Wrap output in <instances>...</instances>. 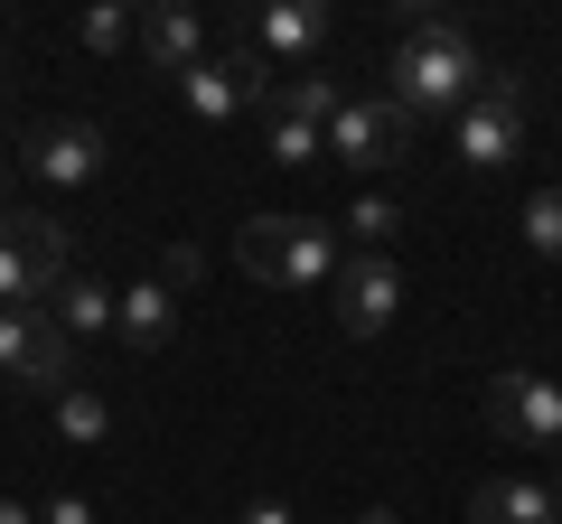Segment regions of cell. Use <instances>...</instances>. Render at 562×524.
Returning <instances> with one entry per match:
<instances>
[{
    "instance_id": "13",
    "label": "cell",
    "mask_w": 562,
    "mask_h": 524,
    "mask_svg": "<svg viewBox=\"0 0 562 524\" xmlns=\"http://www.w3.org/2000/svg\"><path fill=\"white\" fill-rule=\"evenodd\" d=\"M47 319H57L76 346H85V338H103V328H113V282H94V272L76 262V272L57 282V300H47Z\"/></svg>"
},
{
    "instance_id": "20",
    "label": "cell",
    "mask_w": 562,
    "mask_h": 524,
    "mask_svg": "<svg viewBox=\"0 0 562 524\" xmlns=\"http://www.w3.org/2000/svg\"><path fill=\"white\" fill-rule=\"evenodd\" d=\"M38 524H103V515H94L85 497H47V505H38Z\"/></svg>"
},
{
    "instance_id": "12",
    "label": "cell",
    "mask_w": 562,
    "mask_h": 524,
    "mask_svg": "<svg viewBox=\"0 0 562 524\" xmlns=\"http://www.w3.org/2000/svg\"><path fill=\"white\" fill-rule=\"evenodd\" d=\"M469 524H562V505L535 478H479L469 487Z\"/></svg>"
},
{
    "instance_id": "10",
    "label": "cell",
    "mask_w": 562,
    "mask_h": 524,
    "mask_svg": "<svg viewBox=\"0 0 562 524\" xmlns=\"http://www.w3.org/2000/svg\"><path fill=\"white\" fill-rule=\"evenodd\" d=\"M140 57H150V76H169V84H179L188 66L206 57V20H198V10H179V0L140 10Z\"/></svg>"
},
{
    "instance_id": "8",
    "label": "cell",
    "mask_w": 562,
    "mask_h": 524,
    "mask_svg": "<svg viewBox=\"0 0 562 524\" xmlns=\"http://www.w3.org/2000/svg\"><path fill=\"white\" fill-rule=\"evenodd\" d=\"M244 47H254L262 66H310L328 47V10L319 0H262L254 20H244Z\"/></svg>"
},
{
    "instance_id": "21",
    "label": "cell",
    "mask_w": 562,
    "mask_h": 524,
    "mask_svg": "<svg viewBox=\"0 0 562 524\" xmlns=\"http://www.w3.org/2000/svg\"><path fill=\"white\" fill-rule=\"evenodd\" d=\"M235 524H291V505H281V497H254V505H244Z\"/></svg>"
},
{
    "instance_id": "5",
    "label": "cell",
    "mask_w": 562,
    "mask_h": 524,
    "mask_svg": "<svg viewBox=\"0 0 562 524\" xmlns=\"http://www.w3.org/2000/svg\"><path fill=\"white\" fill-rule=\"evenodd\" d=\"M319 141H328V160H347L357 179H375V169H403V160H413L422 132H413V122H403L384 94H347V113L328 122Z\"/></svg>"
},
{
    "instance_id": "18",
    "label": "cell",
    "mask_w": 562,
    "mask_h": 524,
    "mask_svg": "<svg viewBox=\"0 0 562 524\" xmlns=\"http://www.w3.org/2000/svg\"><path fill=\"white\" fill-rule=\"evenodd\" d=\"M525 243H535L543 262H562V187H535V197H525Z\"/></svg>"
},
{
    "instance_id": "23",
    "label": "cell",
    "mask_w": 562,
    "mask_h": 524,
    "mask_svg": "<svg viewBox=\"0 0 562 524\" xmlns=\"http://www.w3.org/2000/svg\"><path fill=\"white\" fill-rule=\"evenodd\" d=\"M357 524H403V515H394V505H366V515H357Z\"/></svg>"
},
{
    "instance_id": "19",
    "label": "cell",
    "mask_w": 562,
    "mask_h": 524,
    "mask_svg": "<svg viewBox=\"0 0 562 524\" xmlns=\"http://www.w3.org/2000/svg\"><path fill=\"white\" fill-rule=\"evenodd\" d=\"M262 150H272L281 169H310V160H328V141L310 132V122H262Z\"/></svg>"
},
{
    "instance_id": "2",
    "label": "cell",
    "mask_w": 562,
    "mask_h": 524,
    "mask_svg": "<svg viewBox=\"0 0 562 524\" xmlns=\"http://www.w3.org/2000/svg\"><path fill=\"white\" fill-rule=\"evenodd\" d=\"M338 225L328 216H254L235 235V262L254 272V282H272V291H319V282H338Z\"/></svg>"
},
{
    "instance_id": "11",
    "label": "cell",
    "mask_w": 562,
    "mask_h": 524,
    "mask_svg": "<svg viewBox=\"0 0 562 524\" xmlns=\"http://www.w3.org/2000/svg\"><path fill=\"white\" fill-rule=\"evenodd\" d=\"M113 338L140 346V356H150V346H169V338H179V291H169V282H132V291H113Z\"/></svg>"
},
{
    "instance_id": "17",
    "label": "cell",
    "mask_w": 562,
    "mask_h": 524,
    "mask_svg": "<svg viewBox=\"0 0 562 524\" xmlns=\"http://www.w3.org/2000/svg\"><path fill=\"white\" fill-rule=\"evenodd\" d=\"M85 47H94V57H122V47H140V10H122V0L85 10Z\"/></svg>"
},
{
    "instance_id": "6",
    "label": "cell",
    "mask_w": 562,
    "mask_h": 524,
    "mask_svg": "<svg viewBox=\"0 0 562 524\" xmlns=\"http://www.w3.org/2000/svg\"><path fill=\"white\" fill-rule=\"evenodd\" d=\"M487 431L506 449H562V384L535 375V365H506L487 384Z\"/></svg>"
},
{
    "instance_id": "24",
    "label": "cell",
    "mask_w": 562,
    "mask_h": 524,
    "mask_svg": "<svg viewBox=\"0 0 562 524\" xmlns=\"http://www.w3.org/2000/svg\"><path fill=\"white\" fill-rule=\"evenodd\" d=\"M553 505H562V449H553Z\"/></svg>"
},
{
    "instance_id": "22",
    "label": "cell",
    "mask_w": 562,
    "mask_h": 524,
    "mask_svg": "<svg viewBox=\"0 0 562 524\" xmlns=\"http://www.w3.org/2000/svg\"><path fill=\"white\" fill-rule=\"evenodd\" d=\"M0 524H38V505H20V497H0Z\"/></svg>"
},
{
    "instance_id": "4",
    "label": "cell",
    "mask_w": 562,
    "mask_h": 524,
    "mask_svg": "<svg viewBox=\"0 0 562 524\" xmlns=\"http://www.w3.org/2000/svg\"><path fill=\"white\" fill-rule=\"evenodd\" d=\"M0 384H20V394H47L57 403L76 375V338H66L47 309H0Z\"/></svg>"
},
{
    "instance_id": "14",
    "label": "cell",
    "mask_w": 562,
    "mask_h": 524,
    "mask_svg": "<svg viewBox=\"0 0 562 524\" xmlns=\"http://www.w3.org/2000/svg\"><path fill=\"white\" fill-rule=\"evenodd\" d=\"M338 113H347V84L338 76H281L272 103H262V122H310V132H328Z\"/></svg>"
},
{
    "instance_id": "7",
    "label": "cell",
    "mask_w": 562,
    "mask_h": 524,
    "mask_svg": "<svg viewBox=\"0 0 562 524\" xmlns=\"http://www.w3.org/2000/svg\"><path fill=\"white\" fill-rule=\"evenodd\" d=\"M394 309H403V272H394V253H357L338 272V338H384L394 328Z\"/></svg>"
},
{
    "instance_id": "16",
    "label": "cell",
    "mask_w": 562,
    "mask_h": 524,
    "mask_svg": "<svg viewBox=\"0 0 562 524\" xmlns=\"http://www.w3.org/2000/svg\"><path fill=\"white\" fill-rule=\"evenodd\" d=\"M394 235H403V206L394 197H357V206H347V225H338V243H357V253H384Z\"/></svg>"
},
{
    "instance_id": "3",
    "label": "cell",
    "mask_w": 562,
    "mask_h": 524,
    "mask_svg": "<svg viewBox=\"0 0 562 524\" xmlns=\"http://www.w3.org/2000/svg\"><path fill=\"white\" fill-rule=\"evenodd\" d=\"M450 150H460V169H506L525 150V76L516 66H487L479 76V94L450 122Z\"/></svg>"
},
{
    "instance_id": "15",
    "label": "cell",
    "mask_w": 562,
    "mask_h": 524,
    "mask_svg": "<svg viewBox=\"0 0 562 524\" xmlns=\"http://www.w3.org/2000/svg\"><path fill=\"white\" fill-rule=\"evenodd\" d=\"M57 441L66 449H103V441H113V403H103L94 384H66V394H57Z\"/></svg>"
},
{
    "instance_id": "1",
    "label": "cell",
    "mask_w": 562,
    "mask_h": 524,
    "mask_svg": "<svg viewBox=\"0 0 562 524\" xmlns=\"http://www.w3.org/2000/svg\"><path fill=\"white\" fill-rule=\"evenodd\" d=\"M479 76H487V57H479V38H469L460 20H431V29H403V47L384 57V103H394L403 122H460V103L479 94Z\"/></svg>"
},
{
    "instance_id": "25",
    "label": "cell",
    "mask_w": 562,
    "mask_h": 524,
    "mask_svg": "<svg viewBox=\"0 0 562 524\" xmlns=\"http://www.w3.org/2000/svg\"><path fill=\"white\" fill-rule=\"evenodd\" d=\"M0 197H10V150H0Z\"/></svg>"
},
{
    "instance_id": "9",
    "label": "cell",
    "mask_w": 562,
    "mask_h": 524,
    "mask_svg": "<svg viewBox=\"0 0 562 524\" xmlns=\"http://www.w3.org/2000/svg\"><path fill=\"white\" fill-rule=\"evenodd\" d=\"M103 132L94 122H38L29 132V179H47V187H94L103 179Z\"/></svg>"
}]
</instances>
